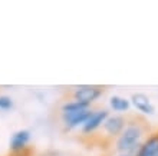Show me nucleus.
Instances as JSON below:
<instances>
[{
  "label": "nucleus",
  "mask_w": 158,
  "mask_h": 156,
  "mask_svg": "<svg viewBox=\"0 0 158 156\" xmlns=\"http://www.w3.org/2000/svg\"><path fill=\"white\" fill-rule=\"evenodd\" d=\"M115 156H132V155H129V153H115Z\"/></svg>",
  "instance_id": "nucleus-12"
},
{
  "label": "nucleus",
  "mask_w": 158,
  "mask_h": 156,
  "mask_svg": "<svg viewBox=\"0 0 158 156\" xmlns=\"http://www.w3.org/2000/svg\"><path fill=\"white\" fill-rule=\"evenodd\" d=\"M128 118H125L124 115H115L111 113L108 116V119L105 120V123L102 125L101 130H102V139L108 140L109 143H112L118 136L122 133V130L127 126Z\"/></svg>",
  "instance_id": "nucleus-2"
},
{
  "label": "nucleus",
  "mask_w": 158,
  "mask_h": 156,
  "mask_svg": "<svg viewBox=\"0 0 158 156\" xmlns=\"http://www.w3.org/2000/svg\"><path fill=\"white\" fill-rule=\"evenodd\" d=\"M129 102H131V106L135 110L139 112L141 115H145V116L155 115V106H154V103L151 102L148 94L142 93V92H135V93L131 94Z\"/></svg>",
  "instance_id": "nucleus-6"
},
{
  "label": "nucleus",
  "mask_w": 158,
  "mask_h": 156,
  "mask_svg": "<svg viewBox=\"0 0 158 156\" xmlns=\"http://www.w3.org/2000/svg\"><path fill=\"white\" fill-rule=\"evenodd\" d=\"M10 156H32V149L27 148L22 152H17V153H10Z\"/></svg>",
  "instance_id": "nucleus-11"
},
{
  "label": "nucleus",
  "mask_w": 158,
  "mask_h": 156,
  "mask_svg": "<svg viewBox=\"0 0 158 156\" xmlns=\"http://www.w3.org/2000/svg\"><path fill=\"white\" fill-rule=\"evenodd\" d=\"M71 94L72 99L91 106L92 103L96 102L104 94V87L98 86V85H79V86L73 87Z\"/></svg>",
  "instance_id": "nucleus-3"
},
{
  "label": "nucleus",
  "mask_w": 158,
  "mask_h": 156,
  "mask_svg": "<svg viewBox=\"0 0 158 156\" xmlns=\"http://www.w3.org/2000/svg\"><path fill=\"white\" fill-rule=\"evenodd\" d=\"M92 110H94V109L89 107V109H85V110H81V112L60 113V118H62L65 130L71 132V130H75V129H81V127L85 125V122L88 120V118L91 116Z\"/></svg>",
  "instance_id": "nucleus-5"
},
{
  "label": "nucleus",
  "mask_w": 158,
  "mask_h": 156,
  "mask_svg": "<svg viewBox=\"0 0 158 156\" xmlns=\"http://www.w3.org/2000/svg\"><path fill=\"white\" fill-rule=\"evenodd\" d=\"M148 133V125L142 118H129L122 133L112 142L114 150L117 153H129L134 156Z\"/></svg>",
  "instance_id": "nucleus-1"
},
{
  "label": "nucleus",
  "mask_w": 158,
  "mask_h": 156,
  "mask_svg": "<svg viewBox=\"0 0 158 156\" xmlns=\"http://www.w3.org/2000/svg\"><path fill=\"white\" fill-rule=\"evenodd\" d=\"M15 103H13L12 98H9L6 94H0V110H12Z\"/></svg>",
  "instance_id": "nucleus-10"
},
{
  "label": "nucleus",
  "mask_w": 158,
  "mask_h": 156,
  "mask_svg": "<svg viewBox=\"0 0 158 156\" xmlns=\"http://www.w3.org/2000/svg\"><path fill=\"white\" fill-rule=\"evenodd\" d=\"M108 106H109V112H114L115 115H125L132 107L129 99L124 98V96H119V94H114V96L109 98Z\"/></svg>",
  "instance_id": "nucleus-8"
},
{
  "label": "nucleus",
  "mask_w": 158,
  "mask_h": 156,
  "mask_svg": "<svg viewBox=\"0 0 158 156\" xmlns=\"http://www.w3.org/2000/svg\"><path fill=\"white\" fill-rule=\"evenodd\" d=\"M30 139H32V132L27 130V129H20V130L15 132L10 138V142H9L10 153H17L27 149Z\"/></svg>",
  "instance_id": "nucleus-7"
},
{
  "label": "nucleus",
  "mask_w": 158,
  "mask_h": 156,
  "mask_svg": "<svg viewBox=\"0 0 158 156\" xmlns=\"http://www.w3.org/2000/svg\"><path fill=\"white\" fill-rule=\"evenodd\" d=\"M91 106H88L85 103L75 100V99H71V100H66L60 106V113H72V112H81L85 110V109H89Z\"/></svg>",
  "instance_id": "nucleus-9"
},
{
  "label": "nucleus",
  "mask_w": 158,
  "mask_h": 156,
  "mask_svg": "<svg viewBox=\"0 0 158 156\" xmlns=\"http://www.w3.org/2000/svg\"><path fill=\"white\" fill-rule=\"evenodd\" d=\"M109 115H111L109 109H94L85 125L81 127V133L83 136H91L95 132L101 130V127L105 123V120L108 119Z\"/></svg>",
  "instance_id": "nucleus-4"
}]
</instances>
